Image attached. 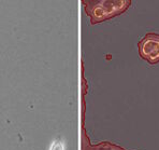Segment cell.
Masks as SVG:
<instances>
[{
	"mask_svg": "<svg viewBox=\"0 0 159 150\" xmlns=\"http://www.w3.org/2000/svg\"><path fill=\"white\" fill-rule=\"evenodd\" d=\"M140 53L151 63L159 62V36L148 35L140 43Z\"/></svg>",
	"mask_w": 159,
	"mask_h": 150,
	"instance_id": "cell-1",
	"label": "cell"
}]
</instances>
